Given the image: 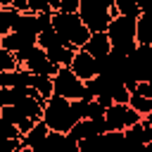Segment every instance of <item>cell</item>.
Masks as SVG:
<instances>
[{
	"mask_svg": "<svg viewBox=\"0 0 152 152\" xmlns=\"http://www.w3.org/2000/svg\"><path fill=\"white\" fill-rule=\"evenodd\" d=\"M14 107H17L24 116H28L31 121H40V116H43V107H45V100H43L38 93H33V95L21 97Z\"/></svg>",
	"mask_w": 152,
	"mask_h": 152,
	"instance_id": "obj_9",
	"label": "cell"
},
{
	"mask_svg": "<svg viewBox=\"0 0 152 152\" xmlns=\"http://www.w3.org/2000/svg\"><path fill=\"white\" fill-rule=\"evenodd\" d=\"M135 43L152 45V12H142L135 19Z\"/></svg>",
	"mask_w": 152,
	"mask_h": 152,
	"instance_id": "obj_12",
	"label": "cell"
},
{
	"mask_svg": "<svg viewBox=\"0 0 152 152\" xmlns=\"http://www.w3.org/2000/svg\"><path fill=\"white\" fill-rule=\"evenodd\" d=\"M102 116H104V107L97 104L95 100H90L88 107H86V119H93L95 121V119H102Z\"/></svg>",
	"mask_w": 152,
	"mask_h": 152,
	"instance_id": "obj_23",
	"label": "cell"
},
{
	"mask_svg": "<svg viewBox=\"0 0 152 152\" xmlns=\"http://www.w3.org/2000/svg\"><path fill=\"white\" fill-rule=\"evenodd\" d=\"M107 40H109V48L121 52V55H131L135 50V19L133 17H112V21L107 24V31H104Z\"/></svg>",
	"mask_w": 152,
	"mask_h": 152,
	"instance_id": "obj_2",
	"label": "cell"
},
{
	"mask_svg": "<svg viewBox=\"0 0 152 152\" xmlns=\"http://www.w3.org/2000/svg\"><path fill=\"white\" fill-rule=\"evenodd\" d=\"M133 95L152 97V81H138V83H135V88H133Z\"/></svg>",
	"mask_w": 152,
	"mask_h": 152,
	"instance_id": "obj_24",
	"label": "cell"
},
{
	"mask_svg": "<svg viewBox=\"0 0 152 152\" xmlns=\"http://www.w3.org/2000/svg\"><path fill=\"white\" fill-rule=\"evenodd\" d=\"M78 2H81V0H59V5H57V12L76 14V12H78Z\"/></svg>",
	"mask_w": 152,
	"mask_h": 152,
	"instance_id": "obj_25",
	"label": "cell"
},
{
	"mask_svg": "<svg viewBox=\"0 0 152 152\" xmlns=\"http://www.w3.org/2000/svg\"><path fill=\"white\" fill-rule=\"evenodd\" d=\"M76 152H78V150H76Z\"/></svg>",
	"mask_w": 152,
	"mask_h": 152,
	"instance_id": "obj_31",
	"label": "cell"
},
{
	"mask_svg": "<svg viewBox=\"0 0 152 152\" xmlns=\"http://www.w3.org/2000/svg\"><path fill=\"white\" fill-rule=\"evenodd\" d=\"M21 69H26L28 74H36V76H55V71H57V66L45 57V50H40L38 45L36 48H31V52H28V57L24 59V64H19Z\"/></svg>",
	"mask_w": 152,
	"mask_h": 152,
	"instance_id": "obj_7",
	"label": "cell"
},
{
	"mask_svg": "<svg viewBox=\"0 0 152 152\" xmlns=\"http://www.w3.org/2000/svg\"><path fill=\"white\" fill-rule=\"evenodd\" d=\"M140 119H142V116L135 114L128 104H112V107L104 109V116H102L107 131H126V128H131L133 124H138Z\"/></svg>",
	"mask_w": 152,
	"mask_h": 152,
	"instance_id": "obj_6",
	"label": "cell"
},
{
	"mask_svg": "<svg viewBox=\"0 0 152 152\" xmlns=\"http://www.w3.org/2000/svg\"><path fill=\"white\" fill-rule=\"evenodd\" d=\"M14 17H17V12H14L12 7H0V38L7 36V33L12 31V21H14Z\"/></svg>",
	"mask_w": 152,
	"mask_h": 152,
	"instance_id": "obj_20",
	"label": "cell"
},
{
	"mask_svg": "<svg viewBox=\"0 0 152 152\" xmlns=\"http://www.w3.org/2000/svg\"><path fill=\"white\" fill-rule=\"evenodd\" d=\"M83 93H86L83 81H78L69 66H59L55 71V76H52V95L64 97V100L71 102V100H83Z\"/></svg>",
	"mask_w": 152,
	"mask_h": 152,
	"instance_id": "obj_4",
	"label": "cell"
},
{
	"mask_svg": "<svg viewBox=\"0 0 152 152\" xmlns=\"http://www.w3.org/2000/svg\"><path fill=\"white\" fill-rule=\"evenodd\" d=\"M59 0H28V12L38 14V12H57Z\"/></svg>",
	"mask_w": 152,
	"mask_h": 152,
	"instance_id": "obj_21",
	"label": "cell"
},
{
	"mask_svg": "<svg viewBox=\"0 0 152 152\" xmlns=\"http://www.w3.org/2000/svg\"><path fill=\"white\" fill-rule=\"evenodd\" d=\"M28 88H33L43 100H48V97L52 95V78H50V76H36V74H31Z\"/></svg>",
	"mask_w": 152,
	"mask_h": 152,
	"instance_id": "obj_17",
	"label": "cell"
},
{
	"mask_svg": "<svg viewBox=\"0 0 152 152\" xmlns=\"http://www.w3.org/2000/svg\"><path fill=\"white\" fill-rule=\"evenodd\" d=\"M36 45V36H24V33H14L10 31L7 36L0 38V48L7 50V52H19V50H26V48H33Z\"/></svg>",
	"mask_w": 152,
	"mask_h": 152,
	"instance_id": "obj_10",
	"label": "cell"
},
{
	"mask_svg": "<svg viewBox=\"0 0 152 152\" xmlns=\"http://www.w3.org/2000/svg\"><path fill=\"white\" fill-rule=\"evenodd\" d=\"M40 121H43L50 131H55V133H66V131L76 124V119H74V114H71V109H69V100L57 97V95H50V97L45 100Z\"/></svg>",
	"mask_w": 152,
	"mask_h": 152,
	"instance_id": "obj_3",
	"label": "cell"
},
{
	"mask_svg": "<svg viewBox=\"0 0 152 152\" xmlns=\"http://www.w3.org/2000/svg\"><path fill=\"white\" fill-rule=\"evenodd\" d=\"M78 19L81 24L90 31V33H104L107 31V24L112 21V12L107 7H100L90 0H81L78 2Z\"/></svg>",
	"mask_w": 152,
	"mask_h": 152,
	"instance_id": "obj_5",
	"label": "cell"
},
{
	"mask_svg": "<svg viewBox=\"0 0 152 152\" xmlns=\"http://www.w3.org/2000/svg\"><path fill=\"white\" fill-rule=\"evenodd\" d=\"M50 26L57 31V36L62 38V45L66 48H83L86 40L90 38V31L81 24L78 14H66V12H52L50 14Z\"/></svg>",
	"mask_w": 152,
	"mask_h": 152,
	"instance_id": "obj_1",
	"label": "cell"
},
{
	"mask_svg": "<svg viewBox=\"0 0 152 152\" xmlns=\"http://www.w3.org/2000/svg\"><path fill=\"white\" fill-rule=\"evenodd\" d=\"M135 114H140V116H150L152 114V97H140V95H128V102H126Z\"/></svg>",
	"mask_w": 152,
	"mask_h": 152,
	"instance_id": "obj_18",
	"label": "cell"
},
{
	"mask_svg": "<svg viewBox=\"0 0 152 152\" xmlns=\"http://www.w3.org/2000/svg\"><path fill=\"white\" fill-rule=\"evenodd\" d=\"M12 5V0H0V7H10Z\"/></svg>",
	"mask_w": 152,
	"mask_h": 152,
	"instance_id": "obj_28",
	"label": "cell"
},
{
	"mask_svg": "<svg viewBox=\"0 0 152 152\" xmlns=\"http://www.w3.org/2000/svg\"><path fill=\"white\" fill-rule=\"evenodd\" d=\"M19 152H36V150H31V147H21Z\"/></svg>",
	"mask_w": 152,
	"mask_h": 152,
	"instance_id": "obj_29",
	"label": "cell"
},
{
	"mask_svg": "<svg viewBox=\"0 0 152 152\" xmlns=\"http://www.w3.org/2000/svg\"><path fill=\"white\" fill-rule=\"evenodd\" d=\"M14 12H28V0H12L10 5Z\"/></svg>",
	"mask_w": 152,
	"mask_h": 152,
	"instance_id": "obj_26",
	"label": "cell"
},
{
	"mask_svg": "<svg viewBox=\"0 0 152 152\" xmlns=\"http://www.w3.org/2000/svg\"><path fill=\"white\" fill-rule=\"evenodd\" d=\"M0 119H2V121H7V124H12V126L19 131V135H24V133L36 124V121H31L28 116H24L14 104H5V107H2V112H0Z\"/></svg>",
	"mask_w": 152,
	"mask_h": 152,
	"instance_id": "obj_11",
	"label": "cell"
},
{
	"mask_svg": "<svg viewBox=\"0 0 152 152\" xmlns=\"http://www.w3.org/2000/svg\"><path fill=\"white\" fill-rule=\"evenodd\" d=\"M81 50H86L90 57L100 59V57H104L112 48H109V40H107V36H104V33H90V38L86 40V45H83Z\"/></svg>",
	"mask_w": 152,
	"mask_h": 152,
	"instance_id": "obj_13",
	"label": "cell"
},
{
	"mask_svg": "<svg viewBox=\"0 0 152 152\" xmlns=\"http://www.w3.org/2000/svg\"><path fill=\"white\" fill-rule=\"evenodd\" d=\"M48 133H50V128H48L43 121H36V124L21 135V147H38V145L48 138Z\"/></svg>",
	"mask_w": 152,
	"mask_h": 152,
	"instance_id": "obj_15",
	"label": "cell"
},
{
	"mask_svg": "<svg viewBox=\"0 0 152 152\" xmlns=\"http://www.w3.org/2000/svg\"><path fill=\"white\" fill-rule=\"evenodd\" d=\"M140 12H152V0H135Z\"/></svg>",
	"mask_w": 152,
	"mask_h": 152,
	"instance_id": "obj_27",
	"label": "cell"
},
{
	"mask_svg": "<svg viewBox=\"0 0 152 152\" xmlns=\"http://www.w3.org/2000/svg\"><path fill=\"white\" fill-rule=\"evenodd\" d=\"M69 69H71V71H74V76H76L78 81H83V83L97 76V64H95V57H90V55H88L86 50H81V48L74 52Z\"/></svg>",
	"mask_w": 152,
	"mask_h": 152,
	"instance_id": "obj_8",
	"label": "cell"
},
{
	"mask_svg": "<svg viewBox=\"0 0 152 152\" xmlns=\"http://www.w3.org/2000/svg\"><path fill=\"white\" fill-rule=\"evenodd\" d=\"M17 66H19V64H17V59H14V55L0 48V74H5V71H14Z\"/></svg>",
	"mask_w": 152,
	"mask_h": 152,
	"instance_id": "obj_22",
	"label": "cell"
},
{
	"mask_svg": "<svg viewBox=\"0 0 152 152\" xmlns=\"http://www.w3.org/2000/svg\"><path fill=\"white\" fill-rule=\"evenodd\" d=\"M74 48H66V45H55V48H48L45 50V57L59 69V66H69L71 64V57H74Z\"/></svg>",
	"mask_w": 152,
	"mask_h": 152,
	"instance_id": "obj_16",
	"label": "cell"
},
{
	"mask_svg": "<svg viewBox=\"0 0 152 152\" xmlns=\"http://www.w3.org/2000/svg\"><path fill=\"white\" fill-rule=\"evenodd\" d=\"M36 45H38L40 50H48V48L62 45V38H59V36H57V31L50 26V28H45V31H40V33L36 36Z\"/></svg>",
	"mask_w": 152,
	"mask_h": 152,
	"instance_id": "obj_19",
	"label": "cell"
},
{
	"mask_svg": "<svg viewBox=\"0 0 152 152\" xmlns=\"http://www.w3.org/2000/svg\"><path fill=\"white\" fill-rule=\"evenodd\" d=\"M12 31L14 33H24V36H38L36 14H31V12H17V17L12 21Z\"/></svg>",
	"mask_w": 152,
	"mask_h": 152,
	"instance_id": "obj_14",
	"label": "cell"
},
{
	"mask_svg": "<svg viewBox=\"0 0 152 152\" xmlns=\"http://www.w3.org/2000/svg\"><path fill=\"white\" fill-rule=\"evenodd\" d=\"M0 112H2V100H0Z\"/></svg>",
	"mask_w": 152,
	"mask_h": 152,
	"instance_id": "obj_30",
	"label": "cell"
}]
</instances>
